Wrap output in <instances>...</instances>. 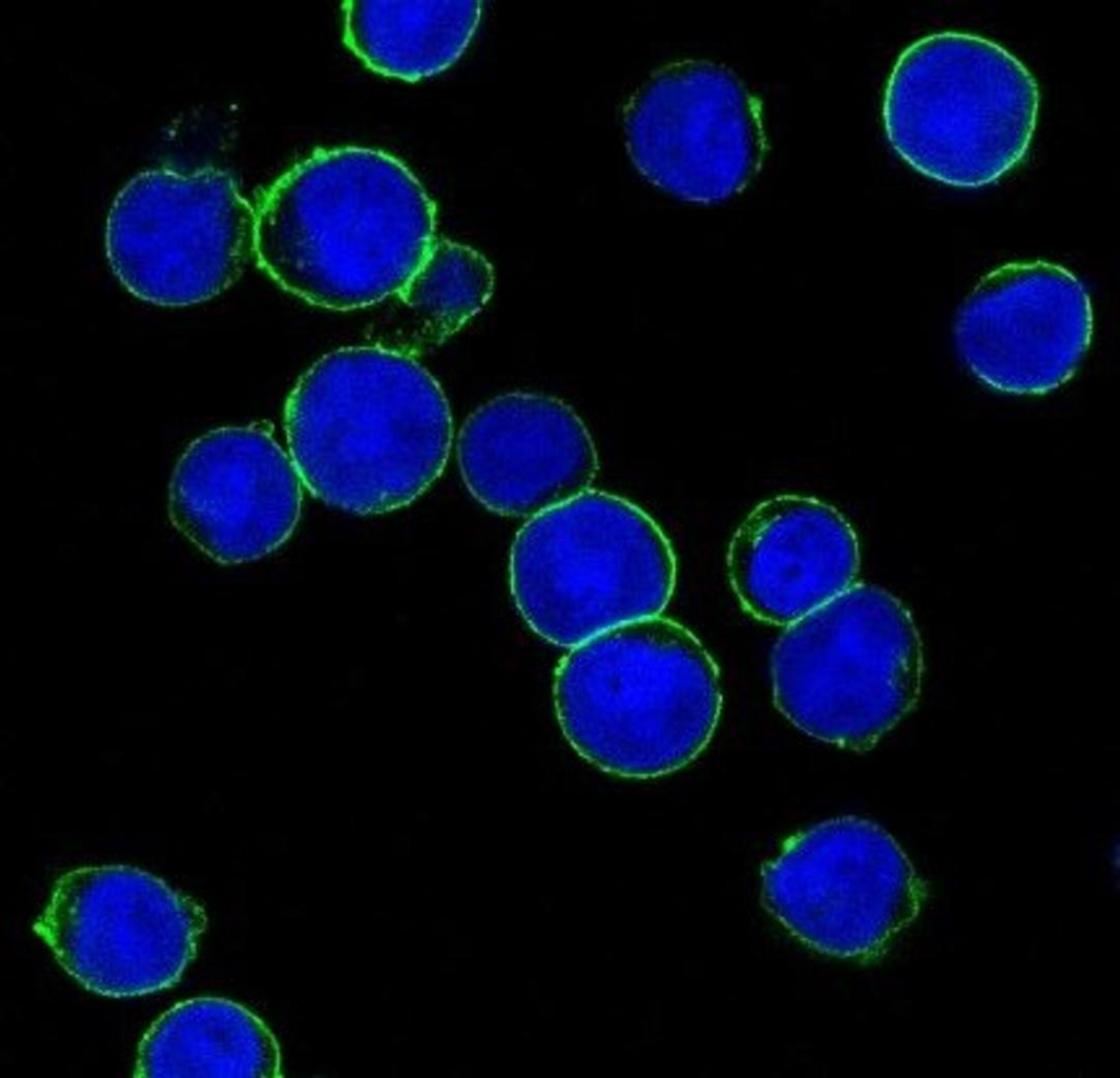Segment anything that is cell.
Here are the masks:
<instances>
[{
	"instance_id": "1",
	"label": "cell",
	"mask_w": 1120,
	"mask_h": 1078,
	"mask_svg": "<svg viewBox=\"0 0 1120 1078\" xmlns=\"http://www.w3.org/2000/svg\"><path fill=\"white\" fill-rule=\"evenodd\" d=\"M254 209L259 267L329 309L396 296L436 239L435 203L404 162L376 149H317L265 189Z\"/></svg>"
},
{
	"instance_id": "2",
	"label": "cell",
	"mask_w": 1120,
	"mask_h": 1078,
	"mask_svg": "<svg viewBox=\"0 0 1120 1078\" xmlns=\"http://www.w3.org/2000/svg\"><path fill=\"white\" fill-rule=\"evenodd\" d=\"M289 455L308 492L360 516L405 507L442 474L448 402L416 356L380 344L320 358L284 408Z\"/></svg>"
},
{
	"instance_id": "3",
	"label": "cell",
	"mask_w": 1120,
	"mask_h": 1078,
	"mask_svg": "<svg viewBox=\"0 0 1120 1078\" xmlns=\"http://www.w3.org/2000/svg\"><path fill=\"white\" fill-rule=\"evenodd\" d=\"M553 701L582 758L619 777L653 778L710 742L722 710L720 671L690 630L655 616L571 647L556 668Z\"/></svg>"
},
{
	"instance_id": "4",
	"label": "cell",
	"mask_w": 1120,
	"mask_h": 1078,
	"mask_svg": "<svg viewBox=\"0 0 1120 1078\" xmlns=\"http://www.w3.org/2000/svg\"><path fill=\"white\" fill-rule=\"evenodd\" d=\"M673 547L631 501L588 489L530 517L510 551V589L528 626L571 648L660 616L676 585Z\"/></svg>"
},
{
	"instance_id": "5",
	"label": "cell",
	"mask_w": 1120,
	"mask_h": 1078,
	"mask_svg": "<svg viewBox=\"0 0 1120 1078\" xmlns=\"http://www.w3.org/2000/svg\"><path fill=\"white\" fill-rule=\"evenodd\" d=\"M1039 102L1037 80L1006 48L980 35L943 31L900 52L882 117L890 147L918 173L979 188L1026 156Z\"/></svg>"
},
{
	"instance_id": "6",
	"label": "cell",
	"mask_w": 1120,
	"mask_h": 1078,
	"mask_svg": "<svg viewBox=\"0 0 1120 1078\" xmlns=\"http://www.w3.org/2000/svg\"><path fill=\"white\" fill-rule=\"evenodd\" d=\"M770 669L774 704L792 724L865 751L917 705L923 646L897 597L856 583L786 625Z\"/></svg>"
},
{
	"instance_id": "7",
	"label": "cell",
	"mask_w": 1120,
	"mask_h": 1078,
	"mask_svg": "<svg viewBox=\"0 0 1120 1078\" xmlns=\"http://www.w3.org/2000/svg\"><path fill=\"white\" fill-rule=\"evenodd\" d=\"M768 912L830 957H880L919 915L926 884L877 823L840 817L791 836L761 868Z\"/></svg>"
},
{
	"instance_id": "8",
	"label": "cell",
	"mask_w": 1120,
	"mask_h": 1078,
	"mask_svg": "<svg viewBox=\"0 0 1120 1078\" xmlns=\"http://www.w3.org/2000/svg\"><path fill=\"white\" fill-rule=\"evenodd\" d=\"M207 921L199 902L162 878L103 865L57 878L32 930L86 991L124 998L176 985Z\"/></svg>"
},
{
	"instance_id": "9",
	"label": "cell",
	"mask_w": 1120,
	"mask_h": 1078,
	"mask_svg": "<svg viewBox=\"0 0 1120 1078\" xmlns=\"http://www.w3.org/2000/svg\"><path fill=\"white\" fill-rule=\"evenodd\" d=\"M255 209L224 171L151 169L116 197L106 223L112 271L137 298L164 307L207 302L254 255Z\"/></svg>"
},
{
	"instance_id": "10",
	"label": "cell",
	"mask_w": 1120,
	"mask_h": 1078,
	"mask_svg": "<svg viewBox=\"0 0 1120 1078\" xmlns=\"http://www.w3.org/2000/svg\"><path fill=\"white\" fill-rule=\"evenodd\" d=\"M623 131L648 181L703 204L740 194L768 148L761 101L732 69L709 60L654 71L626 104Z\"/></svg>"
},
{
	"instance_id": "11",
	"label": "cell",
	"mask_w": 1120,
	"mask_h": 1078,
	"mask_svg": "<svg viewBox=\"0 0 1120 1078\" xmlns=\"http://www.w3.org/2000/svg\"><path fill=\"white\" fill-rule=\"evenodd\" d=\"M1083 282L1046 260L1002 265L980 279L955 317L956 350L985 386L1043 395L1073 377L1092 342Z\"/></svg>"
},
{
	"instance_id": "12",
	"label": "cell",
	"mask_w": 1120,
	"mask_h": 1078,
	"mask_svg": "<svg viewBox=\"0 0 1120 1078\" xmlns=\"http://www.w3.org/2000/svg\"><path fill=\"white\" fill-rule=\"evenodd\" d=\"M302 487L290 455L267 426L218 427L192 441L178 459L168 484V517L215 563H247L291 537Z\"/></svg>"
},
{
	"instance_id": "13",
	"label": "cell",
	"mask_w": 1120,
	"mask_h": 1078,
	"mask_svg": "<svg viewBox=\"0 0 1120 1078\" xmlns=\"http://www.w3.org/2000/svg\"><path fill=\"white\" fill-rule=\"evenodd\" d=\"M457 461L488 511L529 518L587 491L599 468L576 412L553 396L524 391L498 396L466 419Z\"/></svg>"
},
{
	"instance_id": "14",
	"label": "cell",
	"mask_w": 1120,
	"mask_h": 1078,
	"mask_svg": "<svg viewBox=\"0 0 1120 1078\" xmlns=\"http://www.w3.org/2000/svg\"><path fill=\"white\" fill-rule=\"evenodd\" d=\"M726 566L743 609L786 626L854 584L858 537L833 506L813 496L781 494L743 520Z\"/></svg>"
},
{
	"instance_id": "15",
	"label": "cell",
	"mask_w": 1120,
	"mask_h": 1078,
	"mask_svg": "<svg viewBox=\"0 0 1120 1078\" xmlns=\"http://www.w3.org/2000/svg\"><path fill=\"white\" fill-rule=\"evenodd\" d=\"M137 1078H282L279 1043L257 1015L223 997L164 1011L142 1035Z\"/></svg>"
},
{
	"instance_id": "16",
	"label": "cell",
	"mask_w": 1120,
	"mask_h": 1078,
	"mask_svg": "<svg viewBox=\"0 0 1120 1078\" xmlns=\"http://www.w3.org/2000/svg\"><path fill=\"white\" fill-rule=\"evenodd\" d=\"M343 42L385 77L416 82L451 67L472 37L481 1L343 2Z\"/></svg>"
},
{
	"instance_id": "17",
	"label": "cell",
	"mask_w": 1120,
	"mask_h": 1078,
	"mask_svg": "<svg viewBox=\"0 0 1120 1078\" xmlns=\"http://www.w3.org/2000/svg\"><path fill=\"white\" fill-rule=\"evenodd\" d=\"M494 284L490 262L474 248L435 239L427 258L396 295L398 342L392 349L412 355L458 331L489 301Z\"/></svg>"
}]
</instances>
